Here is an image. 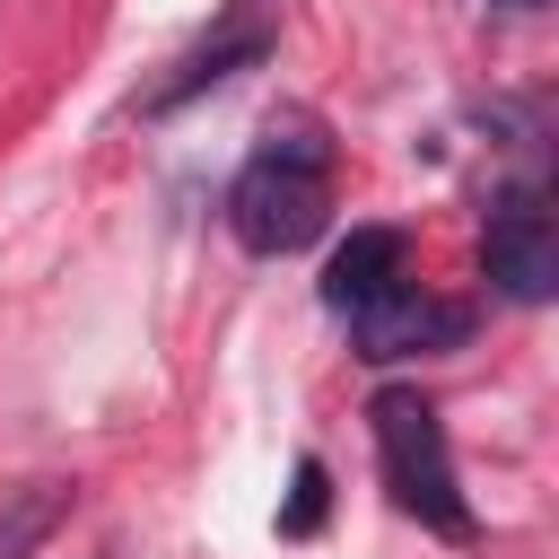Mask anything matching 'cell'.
Returning <instances> with one entry per match:
<instances>
[{
    "label": "cell",
    "mask_w": 559,
    "mask_h": 559,
    "mask_svg": "<svg viewBox=\"0 0 559 559\" xmlns=\"http://www.w3.org/2000/svg\"><path fill=\"white\" fill-rule=\"evenodd\" d=\"M332 218V140L314 122H280L262 131V148L245 157V175L227 183V227L245 253L280 262V253H306Z\"/></svg>",
    "instance_id": "obj_1"
},
{
    "label": "cell",
    "mask_w": 559,
    "mask_h": 559,
    "mask_svg": "<svg viewBox=\"0 0 559 559\" xmlns=\"http://www.w3.org/2000/svg\"><path fill=\"white\" fill-rule=\"evenodd\" d=\"M367 428H376V463H384V489L402 515H419L428 533L463 542L472 533V507H463V480H454V445H445V419L411 393V384H384L367 402Z\"/></svg>",
    "instance_id": "obj_2"
},
{
    "label": "cell",
    "mask_w": 559,
    "mask_h": 559,
    "mask_svg": "<svg viewBox=\"0 0 559 559\" xmlns=\"http://www.w3.org/2000/svg\"><path fill=\"white\" fill-rule=\"evenodd\" d=\"M480 271L515 306H542L559 288V218H550V201L533 183H507L489 201V218H480Z\"/></svg>",
    "instance_id": "obj_3"
},
{
    "label": "cell",
    "mask_w": 559,
    "mask_h": 559,
    "mask_svg": "<svg viewBox=\"0 0 559 559\" xmlns=\"http://www.w3.org/2000/svg\"><path fill=\"white\" fill-rule=\"evenodd\" d=\"M341 323H349L358 358H376V367L419 358V349H454V341L472 332L463 306H445V297H428V288H411V280H393L376 306H358V314H341Z\"/></svg>",
    "instance_id": "obj_4"
},
{
    "label": "cell",
    "mask_w": 559,
    "mask_h": 559,
    "mask_svg": "<svg viewBox=\"0 0 559 559\" xmlns=\"http://www.w3.org/2000/svg\"><path fill=\"white\" fill-rule=\"evenodd\" d=\"M271 35H280V26H271V0H236V9L218 17V35H201V44H192V52H183L140 105H148V114H175V105H192L201 87H227L236 70L271 61Z\"/></svg>",
    "instance_id": "obj_5"
},
{
    "label": "cell",
    "mask_w": 559,
    "mask_h": 559,
    "mask_svg": "<svg viewBox=\"0 0 559 559\" xmlns=\"http://www.w3.org/2000/svg\"><path fill=\"white\" fill-rule=\"evenodd\" d=\"M393 280H411V271H402V236H393V227H349V245L323 262V306H332V314H358V306H376Z\"/></svg>",
    "instance_id": "obj_6"
},
{
    "label": "cell",
    "mask_w": 559,
    "mask_h": 559,
    "mask_svg": "<svg viewBox=\"0 0 559 559\" xmlns=\"http://www.w3.org/2000/svg\"><path fill=\"white\" fill-rule=\"evenodd\" d=\"M61 515H70V480H17L0 507V559H26Z\"/></svg>",
    "instance_id": "obj_7"
},
{
    "label": "cell",
    "mask_w": 559,
    "mask_h": 559,
    "mask_svg": "<svg viewBox=\"0 0 559 559\" xmlns=\"http://www.w3.org/2000/svg\"><path fill=\"white\" fill-rule=\"evenodd\" d=\"M314 515H323V463H297V498H288V533H314Z\"/></svg>",
    "instance_id": "obj_8"
},
{
    "label": "cell",
    "mask_w": 559,
    "mask_h": 559,
    "mask_svg": "<svg viewBox=\"0 0 559 559\" xmlns=\"http://www.w3.org/2000/svg\"><path fill=\"white\" fill-rule=\"evenodd\" d=\"M515 9H533V0H515Z\"/></svg>",
    "instance_id": "obj_9"
}]
</instances>
